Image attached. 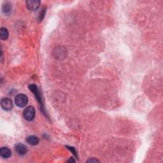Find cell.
<instances>
[{"label":"cell","mask_w":163,"mask_h":163,"mask_svg":"<svg viewBox=\"0 0 163 163\" xmlns=\"http://www.w3.org/2000/svg\"><path fill=\"white\" fill-rule=\"evenodd\" d=\"M1 106L5 111H10L13 107L12 100L9 98L2 99L1 101Z\"/></svg>","instance_id":"obj_3"},{"label":"cell","mask_w":163,"mask_h":163,"mask_svg":"<svg viewBox=\"0 0 163 163\" xmlns=\"http://www.w3.org/2000/svg\"><path fill=\"white\" fill-rule=\"evenodd\" d=\"M26 142L30 145L35 146V145H36L38 144V143H39V142H40V140L36 136L31 135V136H29L27 137Z\"/></svg>","instance_id":"obj_7"},{"label":"cell","mask_w":163,"mask_h":163,"mask_svg":"<svg viewBox=\"0 0 163 163\" xmlns=\"http://www.w3.org/2000/svg\"><path fill=\"white\" fill-rule=\"evenodd\" d=\"M40 3V1L38 0H29L26 1V6L30 11H36L39 8Z\"/></svg>","instance_id":"obj_4"},{"label":"cell","mask_w":163,"mask_h":163,"mask_svg":"<svg viewBox=\"0 0 163 163\" xmlns=\"http://www.w3.org/2000/svg\"><path fill=\"white\" fill-rule=\"evenodd\" d=\"M3 10L5 13H10V12L11 11V6L10 4V3H6L5 4H4L3 7Z\"/></svg>","instance_id":"obj_9"},{"label":"cell","mask_w":163,"mask_h":163,"mask_svg":"<svg viewBox=\"0 0 163 163\" xmlns=\"http://www.w3.org/2000/svg\"><path fill=\"white\" fill-rule=\"evenodd\" d=\"M15 150L19 155L24 156L27 151L26 145L21 143H18L15 145Z\"/></svg>","instance_id":"obj_5"},{"label":"cell","mask_w":163,"mask_h":163,"mask_svg":"<svg viewBox=\"0 0 163 163\" xmlns=\"http://www.w3.org/2000/svg\"><path fill=\"white\" fill-rule=\"evenodd\" d=\"M9 33L6 27H2L0 29V38L2 40H6L8 38Z\"/></svg>","instance_id":"obj_8"},{"label":"cell","mask_w":163,"mask_h":163,"mask_svg":"<svg viewBox=\"0 0 163 163\" xmlns=\"http://www.w3.org/2000/svg\"><path fill=\"white\" fill-rule=\"evenodd\" d=\"M68 162H75V161L73 159V158H70V159L68 161Z\"/></svg>","instance_id":"obj_11"},{"label":"cell","mask_w":163,"mask_h":163,"mask_svg":"<svg viewBox=\"0 0 163 163\" xmlns=\"http://www.w3.org/2000/svg\"><path fill=\"white\" fill-rule=\"evenodd\" d=\"M0 156L4 159H8L12 156V151L8 147H2L0 149Z\"/></svg>","instance_id":"obj_6"},{"label":"cell","mask_w":163,"mask_h":163,"mask_svg":"<svg viewBox=\"0 0 163 163\" xmlns=\"http://www.w3.org/2000/svg\"><path fill=\"white\" fill-rule=\"evenodd\" d=\"M87 162H99V160L95 159V158H90L89 160L87 161Z\"/></svg>","instance_id":"obj_10"},{"label":"cell","mask_w":163,"mask_h":163,"mask_svg":"<svg viewBox=\"0 0 163 163\" xmlns=\"http://www.w3.org/2000/svg\"><path fill=\"white\" fill-rule=\"evenodd\" d=\"M36 116V111L35 108L30 106L26 108L23 112V116L27 121H31L35 119Z\"/></svg>","instance_id":"obj_2"},{"label":"cell","mask_w":163,"mask_h":163,"mask_svg":"<svg viewBox=\"0 0 163 163\" xmlns=\"http://www.w3.org/2000/svg\"><path fill=\"white\" fill-rule=\"evenodd\" d=\"M15 103L19 108L25 107L28 103L27 96L24 94H19L15 98Z\"/></svg>","instance_id":"obj_1"}]
</instances>
